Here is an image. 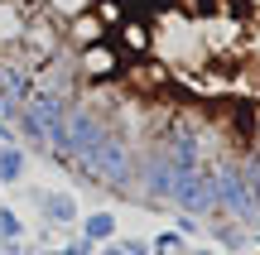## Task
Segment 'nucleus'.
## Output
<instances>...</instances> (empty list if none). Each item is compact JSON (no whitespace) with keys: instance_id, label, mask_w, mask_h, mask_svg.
<instances>
[{"instance_id":"f257e3e1","label":"nucleus","mask_w":260,"mask_h":255,"mask_svg":"<svg viewBox=\"0 0 260 255\" xmlns=\"http://www.w3.org/2000/svg\"><path fill=\"white\" fill-rule=\"evenodd\" d=\"M77 169H82L92 183H102V188H121L125 193L130 183H135V154H130V144L116 130H106L102 140L77 159Z\"/></svg>"},{"instance_id":"f03ea898","label":"nucleus","mask_w":260,"mask_h":255,"mask_svg":"<svg viewBox=\"0 0 260 255\" xmlns=\"http://www.w3.org/2000/svg\"><path fill=\"white\" fill-rule=\"evenodd\" d=\"M174 207H183L188 217L217 207V183H212V164H178L174 173V193H169Z\"/></svg>"},{"instance_id":"7ed1b4c3","label":"nucleus","mask_w":260,"mask_h":255,"mask_svg":"<svg viewBox=\"0 0 260 255\" xmlns=\"http://www.w3.org/2000/svg\"><path fill=\"white\" fill-rule=\"evenodd\" d=\"M212 183H217V207H222L232 222L251 227V222L260 217V207H255L251 188H246V173H241V164H212Z\"/></svg>"},{"instance_id":"20e7f679","label":"nucleus","mask_w":260,"mask_h":255,"mask_svg":"<svg viewBox=\"0 0 260 255\" xmlns=\"http://www.w3.org/2000/svg\"><path fill=\"white\" fill-rule=\"evenodd\" d=\"M63 111H68V96L44 92V87H39V92L19 106V130H24V140L39 144V150H48V135H53L58 121H63Z\"/></svg>"},{"instance_id":"39448f33","label":"nucleus","mask_w":260,"mask_h":255,"mask_svg":"<svg viewBox=\"0 0 260 255\" xmlns=\"http://www.w3.org/2000/svg\"><path fill=\"white\" fill-rule=\"evenodd\" d=\"M44 217H53V222H73L77 217V207H73V198H63V193H44Z\"/></svg>"},{"instance_id":"423d86ee","label":"nucleus","mask_w":260,"mask_h":255,"mask_svg":"<svg viewBox=\"0 0 260 255\" xmlns=\"http://www.w3.org/2000/svg\"><path fill=\"white\" fill-rule=\"evenodd\" d=\"M111 231H116V217H111V212H96V217H87V236H92V241L111 236Z\"/></svg>"},{"instance_id":"0eeeda50","label":"nucleus","mask_w":260,"mask_h":255,"mask_svg":"<svg viewBox=\"0 0 260 255\" xmlns=\"http://www.w3.org/2000/svg\"><path fill=\"white\" fill-rule=\"evenodd\" d=\"M19 173H24V159H19V150H5V154H0V178L15 183Z\"/></svg>"},{"instance_id":"6e6552de","label":"nucleus","mask_w":260,"mask_h":255,"mask_svg":"<svg viewBox=\"0 0 260 255\" xmlns=\"http://www.w3.org/2000/svg\"><path fill=\"white\" fill-rule=\"evenodd\" d=\"M178 250H183V236H178V231H164L159 246H154V255H178Z\"/></svg>"},{"instance_id":"1a4fd4ad","label":"nucleus","mask_w":260,"mask_h":255,"mask_svg":"<svg viewBox=\"0 0 260 255\" xmlns=\"http://www.w3.org/2000/svg\"><path fill=\"white\" fill-rule=\"evenodd\" d=\"M212 231H217V241H222V246H232V250L246 241V231H241V227H212Z\"/></svg>"},{"instance_id":"9d476101","label":"nucleus","mask_w":260,"mask_h":255,"mask_svg":"<svg viewBox=\"0 0 260 255\" xmlns=\"http://www.w3.org/2000/svg\"><path fill=\"white\" fill-rule=\"evenodd\" d=\"M0 231H5V236H19V222L10 217V212H0Z\"/></svg>"},{"instance_id":"9b49d317","label":"nucleus","mask_w":260,"mask_h":255,"mask_svg":"<svg viewBox=\"0 0 260 255\" xmlns=\"http://www.w3.org/2000/svg\"><path fill=\"white\" fill-rule=\"evenodd\" d=\"M193 255H217V250H193Z\"/></svg>"},{"instance_id":"f8f14e48","label":"nucleus","mask_w":260,"mask_h":255,"mask_svg":"<svg viewBox=\"0 0 260 255\" xmlns=\"http://www.w3.org/2000/svg\"><path fill=\"white\" fill-rule=\"evenodd\" d=\"M106 255H125V250H106Z\"/></svg>"},{"instance_id":"ddd939ff","label":"nucleus","mask_w":260,"mask_h":255,"mask_svg":"<svg viewBox=\"0 0 260 255\" xmlns=\"http://www.w3.org/2000/svg\"><path fill=\"white\" fill-rule=\"evenodd\" d=\"M15 255H24V250H15Z\"/></svg>"},{"instance_id":"4468645a","label":"nucleus","mask_w":260,"mask_h":255,"mask_svg":"<svg viewBox=\"0 0 260 255\" xmlns=\"http://www.w3.org/2000/svg\"><path fill=\"white\" fill-rule=\"evenodd\" d=\"M241 255H246V250H241Z\"/></svg>"}]
</instances>
